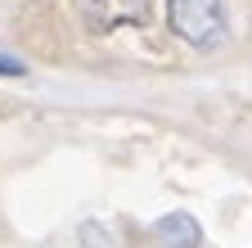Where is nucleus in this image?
Returning a JSON list of instances; mask_svg holds the SVG:
<instances>
[{
    "instance_id": "nucleus-1",
    "label": "nucleus",
    "mask_w": 252,
    "mask_h": 248,
    "mask_svg": "<svg viewBox=\"0 0 252 248\" xmlns=\"http://www.w3.org/2000/svg\"><path fill=\"white\" fill-rule=\"evenodd\" d=\"M167 27L194 50H216L230 32L225 0H167Z\"/></svg>"
},
{
    "instance_id": "nucleus-2",
    "label": "nucleus",
    "mask_w": 252,
    "mask_h": 248,
    "mask_svg": "<svg viewBox=\"0 0 252 248\" xmlns=\"http://www.w3.org/2000/svg\"><path fill=\"white\" fill-rule=\"evenodd\" d=\"M153 239L158 248H203V226L189 212H167L153 221Z\"/></svg>"
},
{
    "instance_id": "nucleus-3",
    "label": "nucleus",
    "mask_w": 252,
    "mask_h": 248,
    "mask_svg": "<svg viewBox=\"0 0 252 248\" xmlns=\"http://www.w3.org/2000/svg\"><path fill=\"white\" fill-rule=\"evenodd\" d=\"M90 18L99 27H122V23H144L149 0H90Z\"/></svg>"
},
{
    "instance_id": "nucleus-4",
    "label": "nucleus",
    "mask_w": 252,
    "mask_h": 248,
    "mask_svg": "<svg viewBox=\"0 0 252 248\" xmlns=\"http://www.w3.org/2000/svg\"><path fill=\"white\" fill-rule=\"evenodd\" d=\"M81 248H113V235H108L99 221H86V226H81Z\"/></svg>"
},
{
    "instance_id": "nucleus-5",
    "label": "nucleus",
    "mask_w": 252,
    "mask_h": 248,
    "mask_svg": "<svg viewBox=\"0 0 252 248\" xmlns=\"http://www.w3.org/2000/svg\"><path fill=\"white\" fill-rule=\"evenodd\" d=\"M0 72H5V77H23V72H27V64H23V59H14V54H5V50H0Z\"/></svg>"
}]
</instances>
